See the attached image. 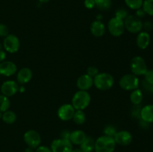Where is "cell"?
I'll return each instance as SVG.
<instances>
[{
    "label": "cell",
    "mask_w": 153,
    "mask_h": 152,
    "mask_svg": "<svg viewBox=\"0 0 153 152\" xmlns=\"http://www.w3.org/2000/svg\"><path fill=\"white\" fill-rule=\"evenodd\" d=\"M99 69L96 66H89L88 69H87V75H88L89 76L92 77L94 78V77L97 75L99 74Z\"/></svg>",
    "instance_id": "cell-31"
},
{
    "label": "cell",
    "mask_w": 153,
    "mask_h": 152,
    "mask_svg": "<svg viewBox=\"0 0 153 152\" xmlns=\"http://www.w3.org/2000/svg\"><path fill=\"white\" fill-rule=\"evenodd\" d=\"M33 76L32 71L28 67H24L19 69L16 74V80L19 84H25L31 80Z\"/></svg>",
    "instance_id": "cell-16"
},
{
    "label": "cell",
    "mask_w": 153,
    "mask_h": 152,
    "mask_svg": "<svg viewBox=\"0 0 153 152\" xmlns=\"http://www.w3.org/2000/svg\"><path fill=\"white\" fill-rule=\"evenodd\" d=\"M10 102L8 97L4 95H0V112H5L9 110Z\"/></svg>",
    "instance_id": "cell-26"
},
{
    "label": "cell",
    "mask_w": 153,
    "mask_h": 152,
    "mask_svg": "<svg viewBox=\"0 0 153 152\" xmlns=\"http://www.w3.org/2000/svg\"><path fill=\"white\" fill-rule=\"evenodd\" d=\"M150 40L151 38L149 32L141 31L137 34L136 37V44L140 49H146L149 46Z\"/></svg>",
    "instance_id": "cell-17"
},
{
    "label": "cell",
    "mask_w": 153,
    "mask_h": 152,
    "mask_svg": "<svg viewBox=\"0 0 153 152\" xmlns=\"http://www.w3.org/2000/svg\"><path fill=\"white\" fill-rule=\"evenodd\" d=\"M140 118L146 123H153V104H147L140 109Z\"/></svg>",
    "instance_id": "cell-20"
},
{
    "label": "cell",
    "mask_w": 153,
    "mask_h": 152,
    "mask_svg": "<svg viewBox=\"0 0 153 152\" xmlns=\"http://www.w3.org/2000/svg\"><path fill=\"white\" fill-rule=\"evenodd\" d=\"M107 28L109 33L112 36L116 37L122 36L126 30L125 25H124V20L118 17H116V16L111 18L108 21Z\"/></svg>",
    "instance_id": "cell-7"
},
{
    "label": "cell",
    "mask_w": 153,
    "mask_h": 152,
    "mask_svg": "<svg viewBox=\"0 0 153 152\" xmlns=\"http://www.w3.org/2000/svg\"><path fill=\"white\" fill-rule=\"evenodd\" d=\"M73 120L76 125H82L86 122V115L83 110H76L73 115Z\"/></svg>",
    "instance_id": "cell-24"
},
{
    "label": "cell",
    "mask_w": 153,
    "mask_h": 152,
    "mask_svg": "<svg viewBox=\"0 0 153 152\" xmlns=\"http://www.w3.org/2000/svg\"><path fill=\"white\" fill-rule=\"evenodd\" d=\"M24 152H34V149L32 148L28 147L27 148L25 149Z\"/></svg>",
    "instance_id": "cell-40"
},
{
    "label": "cell",
    "mask_w": 153,
    "mask_h": 152,
    "mask_svg": "<svg viewBox=\"0 0 153 152\" xmlns=\"http://www.w3.org/2000/svg\"><path fill=\"white\" fill-rule=\"evenodd\" d=\"M17 71L16 65L12 61H4L0 63V75L10 77L16 74Z\"/></svg>",
    "instance_id": "cell-14"
},
{
    "label": "cell",
    "mask_w": 153,
    "mask_h": 152,
    "mask_svg": "<svg viewBox=\"0 0 153 152\" xmlns=\"http://www.w3.org/2000/svg\"><path fill=\"white\" fill-rule=\"evenodd\" d=\"M143 28L145 30L144 31H146V32L152 30L153 24L152 23V22H150V21H146L144 23H143Z\"/></svg>",
    "instance_id": "cell-35"
},
{
    "label": "cell",
    "mask_w": 153,
    "mask_h": 152,
    "mask_svg": "<svg viewBox=\"0 0 153 152\" xmlns=\"http://www.w3.org/2000/svg\"><path fill=\"white\" fill-rule=\"evenodd\" d=\"M95 147V140L92 137H87L86 139L80 145V149L83 152H93Z\"/></svg>",
    "instance_id": "cell-22"
},
{
    "label": "cell",
    "mask_w": 153,
    "mask_h": 152,
    "mask_svg": "<svg viewBox=\"0 0 153 152\" xmlns=\"http://www.w3.org/2000/svg\"><path fill=\"white\" fill-rule=\"evenodd\" d=\"M130 69L132 74L136 76L144 75L148 68L145 60L140 56H135L130 61Z\"/></svg>",
    "instance_id": "cell-5"
},
{
    "label": "cell",
    "mask_w": 153,
    "mask_h": 152,
    "mask_svg": "<svg viewBox=\"0 0 153 152\" xmlns=\"http://www.w3.org/2000/svg\"><path fill=\"white\" fill-rule=\"evenodd\" d=\"M145 15H146V13H145V12L143 11V10L142 9V7L141 8H140V9H138V10H136L135 16H137L138 18H140H140H143Z\"/></svg>",
    "instance_id": "cell-37"
},
{
    "label": "cell",
    "mask_w": 153,
    "mask_h": 152,
    "mask_svg": "<svg viewBox=\"0 0 153 152\" xmlns=\"http://www.w3.org/2000/svg\"><path fill=\"white\" fill-rule=\"evenodd\" d=\"M85 6L88 9L94 8L95 6V1L94 0H85Z\"/></svg>",
    "instance_id": "cell-36"
},
{
    "label": "cell",
    "mask_w": 153,
    "mask_h": 152,
    "mask_svg": "<svg viewBox=\"0 0 153 152\" xmlns=\"http://www.w3.org/2000/svg\"><path fill=\"white\" fill-rule=\"evenodd\" d=\"M71 152H83L80 148H78V149H73Z\"/></svg>",
    "instance_id": "cell-41"
},
{
    "label": "cell",
    "mask_w": 153,
    "mask_h": 152,
    "mask_svg": "<svg viewBox=\"0 0 153 152\" xmlns=\"http://www.w3.org/2000/svg\"><path fill=\"white\" fill-rule=\"evenodd\" d=\"M117 131H116V129L113 126H107L104 129V135L110 137H113V138L115 136V134H117Z\"/></svg>",
    "instance_id": "cell-30"
},
{
    "label": "cell",
    "mask_w": 153,
    "mask_h": 152,
    "mask_svg": "<svg viewBox=\"0 0 153 152\" xmlns=\"http://www.w3.org/2000/svg\"><path fill=\"white\" fill-rule=\"evenodd\" d=\"M1 43H0V49H1Z\"/></svg>",
    "instance_id": "cell-44"
},
{
    "label": "cell",
    "mask_w": 153,
    "mask_h": 152,
    "mask_svg": "<svg viewBox=\"0 0 153 152\" xmlns=\"http://www.w3.org/2000/svg\"><path fill=\"white\" fill-rule=\"evenodd\" d=\"M76 86L79 90H89L94 86V78L87 74L82 75L77 79Z\"/></svg>",
    "instance_id": "cell-15"
},
{
    "label": "cell",
    "mask_w": 153,
    "mask_h": 152,
    "mask_svg": "<svg viewBox=\"0 0 153 152\" xmlns=\"http://www.w3.org/2000/svg\"><path fill=\"white\" fill-rule=\"evenodd\" d=\"M86 138L87 135L84 131H80V130H76V131L70 132L69 140L71 142L73 145H81L85 142Z\"/></svg>",
    "instance_id": "cell-19"
},
{
    "label": "cell",
    "mask_w": 153,
    "mask_h": 152,
    "mask_svg": "<svg viewBox=\"0 0 153 152\" xmlns=\"http://www.w3.org/2000/svg\"><path fill=\"white\" fill-rule=\"evenodd\" d=\"M34 152H52L50 148L45 145H39L38 147L36 148Z\"/></svg>",
    "instance_id": "cell-34"
},
{
    "label": "cell",
    "mask_w": 153,
    "mask_h": 152,
    "mask_svg": "<svg viewBox=\"0 0 153 152\" xmlns=\"http://www.w3.org/2000/svg\"><path fill=\"white\" fill-rule=\"evenodd\" d=\"M144 81L153 85V69H148L144 75Z\"/></svg>",
    "instance_id": "cell-32"
},
{
    "label": "cell",
    "mask_w": 153,
    "mask_h": 152,
    "mask_svg": "<svg viewBox=\"0 0 153 152\" xmlns=\"http://www.w3.org/2000/svg\"><path fill=\"white\" fill-rule=\"evenodd\" d=\"M1 119H2L3 122H5L6 124L11 125V124H13L15 122H16V115L13 111L8 110L2 113Z\"/></svg>",
    "instance_id": "cell-23"
},
{
    "label": "cell",
    "mask_w": 153,
    "mask_h": 152,
    "mask_svg": "<svg viewBox=\"0 0 153 152\" xmlns=\"http://www.w3.org/2000/svg\"><path fill=\"white\" fill-rule=\"evenodd\" d=\"M116 142L113 137L103 135L95 140V152H114Z\"/></svg>",
    "instance_id": "cell-3"
},
{
    "label": "cell",
    "mask_w": 153,
    "mask_h": 152,
    "mask_svg": "<svg viewBox=\"0 0 153 152\" xmlns=\"http://www.w3.org/2000/svg\"><path fill=\"white\" fill-rule=\"evenodd\" d=\"M50 148L52 152H71L73 149L71 142L64 138L54 139L51 144Z\"/></svg>",
    "instance_id": "cell-8"
},
{
    "label": "cell",
    "mask_w": 153,
    "mask_h": 152,
    "mask_svg": "<svg viewBox=\"0 0 153 152\" xmlns=\"http://www.w3.org/2000/svg\"><path fill=\"white\" fill-rule=\"evenodd\" d=\"M106 28L101 20H95L91 25V32L94 37H101L105 34Z\"/></svg>",
    "instance_id": "cell-18"
},
{
    "label": "cell",
    "mask_w": 153,
    "mask_h": 152,
    "mask_svg": "<svg viewBox=\"0 0 153 152\" xmlns=\"http://www.w3.org/2000/svg\"><path fill=\"white\" fill-rule=\"evenodd\" d=\"M91 101V95L88 91L79 90L73 95L71 104L76 110H84L89 106Z\"/></svg>",
    "instance_id": "cell-1"
},
{
    "label": "cell",
    "mask_w": 153,
    "mask_h": 152,
    "mask_svg": "<svg viewBox=\"0 0 153 152\" xmlns=\"http://www.w3.org/2000/svg\"><path fill=\"white\" fill-rule=\"evenodd\" d=\"M139 78L134 74H126L121 77L119 80V85L123 89L132 91L139 87Z\"/></svg>",
    "instance_id": "cell-4"
},
{
    "label": "cell",
    "mask_w": 153,
    "mask_h": 152,
    "mask_svg": "<svg viewBox=\"0 0 153 152\" xmlns=\"http://www.w3.org/2000/svg\"><path fill=\"white\" fill-rule=\"evenodd\" d=\"M23 139L27 145L30 148L35 149L40 145L41 143V137L37 131L34 130H28L24 134Z\"/></svg>",
    "instance_id": "cell-10"
},
{
    "label": "cell",
    "mask_w": 153,
    "mask_h": 152,
    "mask_svg": "<svg viewBox=\"0 0 153 152\" xmlns=\"http://www.w3.org/2000/svg\"><path fill=\"white\" fill-rule=\"evenodd\" d=\"M3 46L6 52L10 54H14L19 51L20 47V41L16 35L9 34L7 37H4L3 40Z\"/></svg>",
    "instance_id": "cell-9"
},
{
    "label": "cell",
    "mask_w": 153,
    "mask_h": 152,
    "mask_svg": "<svg viewBox=\"0 0 153 152\" xmlns=\"http://www.w3.org/2000/svg\"><path fill=\"white\" fill-rule=\"evenodd\" d=\"M143 0H125V3L127 7L131 10H138L141 8L143 5Z\"/></svg>",
    "instance_id": "cell-27"
},
{
    "label": "cell",
    "mask_w": 153,
    "mask_h": 152,
    "mask_svg": "<svg viewBox=\"0 0 153 152\" xmlns=\"http://www.w3.org/2000/svg\"><path fill=\"white\" fill-rule=\"evenodd\" d=\"M116 144L122 146L128 145L132 142V135L130 132L127 131H120L117 132L114 137Z\"/></svg>",
    "instance_id": "cell-13"
},
{
    "label": "cell",
    "mask_w": 153,
    "mask_h": 152,
    "mask_svg": "<svg viewBox=\"0 0 153 152\" xmlns=\"http://www.w3.org/2000/svg\"><path fill=\"white\" fill-rule=\"evenodd\" d=\"M6 58V53L4 51L0 49V63L4 61Z\"/></svg>",
    "instance_id": "cell-38"
},
{
    "label": "cell",
    "mask_w": 153,
    "mask_h": 152,
    "mask_svg": "<svg viewBox=\"0 0 153 152\" xmlns=\"http://www.w3.org/2000/svg\"><path fill=\"white\" fill-rule=\"evenodd\" d=\"M9 34V29L4 24H0V37H5Z\"/></svg>",
    "instance_id": "cell-33"
},
{
    "label": "cell",
    "mask_w": 153,
    "mask_h": 152,
    "mask_svg": "<svg viewBox=\"0 0 153 152\" xmlns=\"http://www.w3.org/2000/svg\"><path fill=\"white\" fill-rule=\"evenodd\" d=\"M125 29L131 34H138L143 29V22L141 19L135 15H128L124 19Z\"/></svg>",
    "instance_id": "cell-6"
},
{
    "label": "cell",
    "mask_w": 153,
    "mask_h": 152,
    "mask_svg": "<svg viewBox=\"0 0 153 152\" xmlns=\"http://www.w3.org/2000/svg\"><path fill=\"white\" fill-rule=\"evenodd\" d=\"M114 83V78L108 72H100L94 77V85L99 90L105 91L111 89Z\"/></svg>",
    "instance_id": "cell-2"
},
{
    "label": "cell",
    "mask_w": 153,
    "mask_h": 152,
    "mask_svg": "<svg viewBox=\"0 0 153 152\" xmlns=\"http://www.w3.org/2000/svg\"><path fill=\"white\" fill-rule=\"evenodd\" d=\"M95 6L101 10H107L111 6V0H94Z\"/></svg>",
    "instance_id": "cell-25"
},
{
    "label": "cell",
    "mask_w": 153,
    "mask_h": 152,
    "mask_svg": "<svg viewBox=\"0 0 153 152\" xmlns=\"http://www.w3.org/2000/svg\"><path fill=\"white\" fill-rule=\"evenodd\" d=\"M18 91H19L18 83H16L14 80H6L1 86V94L7 97L13 96Z\"/></svg>",
    "instance_id": "cell-12"
},
{
    "label": "cell",
    "mask_w": 153,
    "mask_h": 152,
    "mask_svg": "<svg viewBox=\"0 0 153 152\" xmlns=\"http://www.w3.org/2000/svg\"><path fill=\"white\" fill-rule=\"evenodd\" d=\"M75 110L71 104H64L58 110V116L61 120L67 122L73 119V115H74Z\"/></svg>",
    "instance_id": "cell-11"
},
{
    "label": "cell",
    "mask_w": 153,
    "mask_h": 152,
    "mask_svg": "<svg viewBox=\"0 0 153 152\" xmlns=\"http://www.w3.org/2000/svg\"><path fill=\"white\" fill-rule=\"evenodd\" d=\"M38 1L41 3H46V2H48L49 0H38Z\"/></svg>",
    "instance_id": "cell-42"
},
{
    "label": "cell",
    "mask_w": 153,
    "mask_h": 152,
    "mask_svg": "<svg viewBox=\"0 0 153 152\" xmlns=\"http://www.w3.org/2000/svg\"><path fill=\"white\" fill-rule=\"evenodd\" d=\"M128 16V12H127V10L124 8H119L116 10V12H115V16L123 19V20H124Z\"/></svg>",
    "instance_id": "cell-29"
},
{
    "label": "cell",
    "mask_w": 153,
    "mask_h": 152,
    "mask_svg": "<svg viewBox=\"0 0 153 152\" xmlns=\"http://www.w3.org/2000/svg\"><path fill=\"white\" fill-rule=\"evenodd\" d=\"M129 98L131 102L132 103L134 106L140 105V104H141L143 98V92H142V91L140 90V89L137 88V89L131 91Z\"/></svg>",
    "instance_id": "cell-21"
},
{
    "label": "cell",
    "mask_w": 153,
    "mask_h": 152,
    "mask_svg": "<svg viewBox=\"0 0 153 152\" xmlns=\"http://www.w3.org/2000/svg\"><path fill=\"white\" fill-rule=\"evenodd\" d=\"M142 9L146 14L153 16V0H144Z\"/></svg>",
    "instance_id": "cell-28"
},
{
    "label": "cell",
    "mask_w": 153,
    "mask_h": 152,
    "mask_svg": "<svg viewBox=\"0 0 153 152\" xmlns=\"http://www.w3.org/2000/svg\"><path fill=\"white\" fill-rule=\"evenodd\" d=\"M145 82V87L148 89L149 91H151V92H153V85L152 84H149V83H146V81Z\"/></svg>",
    "instance_id": "cell-39"
},
{
    "label": "cell",
    "mask_w": 153,
    "mask_h": 152,
    "mask_svg": "<svg viewBox=\"0 0 153 152\" xmlns=\"http://www.w3.org/2000/svg\"><path fill=\"white\" fill-rule=\"evenodd\" d=\"M1 116H2V114H1V112H0V119H1Z\"/></svg>",
    "instance_id": "cell-43"
}]
</instances>
